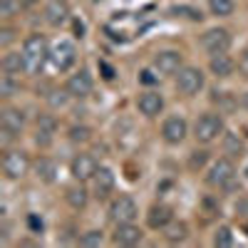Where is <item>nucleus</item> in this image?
Returning a JSON list of instances; mask_svg holds the SVG:
<instances>
[{
	"mask_svg": "<svg viewBox=\"0 0 248 248\" xmlns=\"http://www.w3.org/2000/svg\"><path fill=\"white\" fill-rule=\"evenodd\" d=\"M75 32H77V37H82V35H85V25H82V23H77V20H75Z\"/></svg>",
	"mask_w": 248,
	"mask_h": 248,
	"instance_id": "obj_39",
	"label": "nucleus"
},
{
	"mask_svg": "<svg viewBox=\"0 0 248 248\" xmlns=\"http://www.w3.org/2000/svg\"><path fill=\"white\" fill-rule=\"evenodd\" d=\"M28 154L25 152H17V149H10L5 156H3V174L8 179H23L28 174Z\"/></svg>",
	"mask_w": 248,
	"mask_h": 248,
	"instance_id": "obj_7",
	"label": "nucleus"
},
{
	"mask_svg": "<svg viewBox=\"0 0 248 248\" xmlns=\"http://www.w3.org/2000/svg\"><path fill=\"white\" fill-rule=\"evenodd\" d=\"M174 221V214H171V209L167 203H154L152 209H149V214H147V223H149V229H154V231H164L167 226Z\"/></svg>",
	"mask_w": 248,
	"mask_h": 248,
	"instance_id": "obj_17",
	"label": "nucleus"
},
{
	"mask_svg": "<svg viewBox=\"0 0 248 248\" xmlns=\"http://www.w3.org/2000/svg\"><path fill=\"white\" fill-rule=\"evenodd\" d=\"M201 45H203L206 52H211V55L226 52V50L231 47V32L226 30V28H211V30L203 32Z\"/></svg>",
	"mask_w": 248,
	"mask_h": 248,
	"instance_id": "obj_6",
	"label": "nucleus"
},
{
	"mask_svg": "<svg viewBox=\"0 0 248 248\" xmlns=\"http://www.w3.org/2000/svg\"><path fill=\"white\" fill-rule=\"evenodd\" d=\"M152 65H154V70L159 75H176L181 70V65H184V57L176 50H161V52L154 55Z\"/></svg>",
	"mask_w": 248,
	"mask_h": 248,
	"instance_id": "obj_9",
	"label": "nucleus"
},
{
	"mask_svg": "<svg viewBox=\"0 0 248 248\" xmlns=\"http://www.w3.org/2000/svg\"><path fill=\"white\" fill-rule=\"evenodd\" d=\"M238 70L248 77V50H246V52L241 55V60H238Z\"/></svg>",
	"mask_w": 248,
	"mask_h": 248,
	"instance_id": "obj_37",
	"label": "nucleus"
},
{
	"mask_svg": "<svg viewBox=\"0 0 248 248\" xmlns=\"http://www.w3.org/2000/svg\"><path fill=\"white\" fill-rule=\"evenodd\" d=\"M209 8H211L214 15L226 17V15L233 13V0H209Z\"/></svg>",
	"mask_w": 248,
	"mask_h": 248,
	"instance_id": "obj_26",
	"label": "nucleus"
},
{
	"mask_svg": "<svg viewBox=\"0 0 248 248\" xmlns=\"http://www.w3.org/2000/svg\"><path fill=\"white\" fill-rule=\"evenodd\" d=\"M57 132V122L52 114H40L37 117V132H35V144L37 147H47V144L52 141Z\"/></svg>",
	"mask_w": 248,
	"mask_h": 248,
	"instance_id": "obj_16",
	"label": "nucleus"
},
{
	"mask_svg": "<svg viewBox=\"0 0 248 248\" xmlns=\"http://www.w3.org/2000/svg\"><path fill=\"white\" fill-rule=\"evenodd\" d=\"M35 171H37V179L45 181V184H52L57 179V164L52 159H40L35 164Z\"/></svg>",
	"mask_w": 248,
	"mask_h": 248,
	"instance_id": "obj_23",
	"label": "nucleus"
},
{
	"mask_svg": "<svg viewBox=\"0 0 248 248\" xmlns=\"http://www.w3.org/2000/svg\"><path fill=\"white\" fill-rule=\"evenodd\" d=\"M45 20H47L52 28L65 25L67 20H70V8H67L65 0H50L47 8H45Z\"/></svg>",
	"mask_w": 248,
	"mask_h": 248,
	"instance_id": "obj_19",
	"label": "nucleus"
},
{
	"mask_svg": "<svg viewBox=\"0 0 248 248\" xmlns=\"http://www.w3.org/2000/svg\"><path fill=\"white\" fill-rule=\"evenodd\" d=\"M186 236H189V226H186L184 221H171L167 229H164V238H167L169 243H184Z\"/></svg>",
	"mask_w": 248,
	"mask_h": 248,
	"instance_id": "obj_22",
	"label": "nucleus"
},
{
	"mask_svg": "<svg viewBox=\"0 0 248 248\" xmlns=\"http://www.w3.org/2000/svg\"><path fill=\"white\" fill-rule=\"evenodd\" d=\"M114 184H117V176L109 167H99L97 174L92 176V186H94V196L97 199H107L112 191H114Z\"/></svg>",
	"mask_w": 248,
	"mask_h": 248,
	"instance_id": "obj_14",
	"label": "nucleus"
},
{
	"mask_svg": "<svg viewBox=\"0 0 248 248\" xmlns=\"http://www.w3.org/2000/svg\"><path fill=\"white\" fill-rule=\"evenodd\" d=\"M209 67L216 77L226 79V77H231L233 70H236V62L226 55V52H218V55H211V62H209Z\"/></svg>",
	"mask_w": 248,
	"mask_h": 248,
	"instance_id": "obj_20",
	"label": "nucleus"
},
{
	"mask_svg": "<svg viewBox=\"0 0 248 248\" xmlns=\"http://www.w3.org/2000/svg\"><path fill=\"white\" fill-rule=\"evenodd\" d=\"M236 209H238V214H241L243 218H248V196L238 201V206H236Z\"/></svg>",
	"mask_w": 248,
	"mask_h": 248,
	"instance_id": "obj_38",
	"label": "nucleus"
},
{
	"mask_svg": "<svg viewBox=\"0 0 248 248\" xmlns=\"http://www.w3.org/2000/svg\"><path fill=\"white\" fill-rule=\"evenodd\" d=\"M23 55L28 62V70L30 72H40L45 67V62L50 60V50L43 35H30L25 43H23Z\"/></svg>",
	"mask_w": 248,
	"mask_h": 248,
	"instance_id": "obj_1",
	"label": "nucleus"
},
{
	"mask_svg": "<svg viewBox=\"0 0 248 248\" xmlns=\"http://www.w3.org/2000/svg\"><path fill=\"white\" fill-rule=\"evenodd\" d=\"M87 201H90V194H87L85 186H72V189H67V203L72 209H77V211L85 209Z\"/></svg>",
	"mask_w": 248,
	"mask_h": 248,
	"instance_id": "obj_24",
	"label": "nucleus"
},
{
	"mask_svg": "<svg viewBox=\"0 0 248 248\" xmlns=\"http://www.w3.org/2000/svg\"><path fill=\"white\" fill-rule=\"evenodd\" d=\"M203 161H206V152H194V156H191V161H189V167L196 171V169L203 167Z\"/></svg>",
	"mask_w": 248,
	"mask_h": 248,
	"instance_id": "obj_33",
	"label": "nucleus"
},
{
	"mask_svg": "<svg viewBox=\"0 0 248 248\" xmlns=\"http://www.w3.org/2000/svg\"><path fill=\"white\" fill-rule=\"evenodd\" d=\"M203 72L199 67H181L176 75V90L186 97H194L203 90Z\"/></svg>",
	"mask_w": 248,
	"mask_h": 248,
	"instance_id": "obj_4",
	"label": "nucleus"
},
{
	"mask_svg": "<svg viewBox=\"0 0 248 248\" xmlns=\"http://www.w3.org/2000/svg\"><path fill=\"white\" fill-rule=\"evenodd\" d=\"M102 70H105V77H107V79H112V77H114V75H112V67H109V65H102Z\"/></svg>",
	"mask_w": 248,
	"mask_h": 248,
	"instance_id": "obj_40",
	"label": "nucleus"
},
{
	"mask_svg": "<svg viewBox=\"0 0 248 248\" xmlns=\"http://www.w3.org/2000/svg\"><path fill=\"white\" fill-rule=\"evenodd\" d=\"M169 13H171V15H186L189 20H201V17H203V15H201V10L189 8V5H176V8H171Z\"/></svg>",
	"mask_w": 248,
	"mask_h": 248,
	"instance_id": "obj_30",
	"label": "nucleus"
},
{
	"mask_svg": "<svg viewBox=\"0 0 248 248\" xmlns=\"http://www.w3.org/2000/svg\"><path fill=\"white\" fill-rule=\"evenodd\" d=\"M221 134H223V119H221L218 114H214V112L201 114V117L196 119V124H194V137H196V141H201V144H211V141H216Z\"/></svg>",
	"mask_w": 248,
	"mask_h": 248,
	"instance_id": "obj_2",
	"label": "nucleus"
},
{
	"mask_svg": "<svg viewBox=\"0 0 248 248\" xmlns=\"http://www.w3.org/2000/svg\"><path fill=\"white\" fill-rule=\"evenodd\" d=\"M137 216H139V206H137V201L129 194L117 196L112 201V206H109V218L114 223H127V221H134Z\"/></svg>",
	"mask_w": 248,
	"mask_h": 248,
	"instance_id": "obj_5",
	"label": "nucleus"
},
{
	"mask_svg": "<svg viewBox=\"0 0 248 248\" xmlns=\"http://www.w3.org/2000/svg\"><path fill=\"white\" fill-rule=\"evenodd\" d=\"M236 179V167L231 159H218L211 164L209 174H206V184L214 186V189H223V186H229L231 181Z\"/></svg>",
	"mask_w": 248,
	"mask_h": 248,
	"instance_id": "obj_3",
	"label": "nucleus"
},
{
	"mask_svg": "<svg viewBox=\"0 0 248 248\" xmlns=\"http://www.w3.org/2000/svg\"><path fill=\"white\" fill-rule=\"evenodd\" d=\"M13 40H15V30H10V28L0 30V45H3V47H8Z\"/></svg>",
	"mask_w": 248,
	"mask_h": 248,
	"instance_id": "obj_34",
	"label": "nucleus"
},
{
	"mask_svg": "<svg viewBox=\"0 0 248 248\" xmlns=\"http://www.w3.org/2000/svg\"><path fill=\"white\" fill-rule=\"evenodd\" d=\"M92 87H94V82H92V75L87 70H79V72H75L67 79V94L70 97H77V99L90 97L92 94Z\"/></svg>",
	"mask_w": 248,
	"mask_h": 248,
	"instance_id": "obj_13",
	"label": "nucleus"
},
{
	"mask_svg": "<svg viewBox=\"0 0 248 248\" xmlns=\"http://www.w3.org/2000/svg\"><path fill=\"white\" fill-rule=\"evenodd\" d=\"M23 70H28V62L23 52H5L3 55V72L8 75H20Z\"/></svg>",
	"mask_w": 248,
	"mask_h": 248,
	"instance_id": "obj_21",
	"label": "nucleus"
},
{
	"mask_svg": "<svg viewBox=\"0 0 248 248\" xmlns=\"http://www.w3.org/2000/svg\"><path fill=\"white\" fill-rule=\"evenodd\" d=\"M243 107H248V92L243 94Z\"/></svg>",
	"mask_w": 248,
	"mask_h": 248,
	"instance_id": "obj_41",
	"label": "nucleus"
},
{
	"mask_svg": "<svg viewBox=\"0 0 248 248\" xmlns=\"http://www.w3.org/2000/svg\"><path fill=\"white\" fill-rule=\"evenodd\" d=\"M97 169H99V164L92 154H77L70 164V171L77 181H90L97 174Z\"/></svg>",
	"mask_w": 248,
	"mask_h": 248,
	"instance_id": "obj_12",
	"label": "nucleus"
},
{
	"mask_svg": "<svg viewBox=\"0 0 248 248\" xmlns=\"http://www.w3.org/2000/svg\"><path fill=\"white\" fill-rule=\"evenodd\" d=\"M17 10V5L13 3V0H0V15L3 17H13Z\"/></svg>",
	"mask_w": 248,
	"mask_h": 248,
	"instance_id": "obj_32",
	"label": "nucleus"
},
{
	"mask_svg": "<svg viewBox=\"0 0 248 248\" xmlns=\"http://www.w3.org/2000/svg\"><path fill=\"white\" fill-rule=\"evenodd\" d=\"M137 107H139V112H141L144 117H156V114H161V109H164V97H161L159 92H154V90H147V92L139 94Z\"/></svg>",
	"mask_w": 248,
	"mask_h": 248,
	"instance_id": "obj_15",
	"label": "nucleus"
},
{
	"mask_svg": "<svg viewBox=\"0 0 248 248\" xmlns=\"http://www.w3.org/2000/svg\"><path fill=\"white\" fill-rule=\"evenodd\" d=\"M139 79L144 82V85H154V82H156V77H154V72H152V70H144V72L139 75Z\"/></svg>",
	"mask_w": 248,
	"mask_h": 248,
	"instance_id": "obj_36",
	"label": "nucleus"
},
{
	"mask_svg": "<svg viewBox=\"0 0 248 248\" xmlns=\"http://www.w3.org/2000/svg\"><path fill=\"white\" fill-rule=\"evenodd\" d=\"M223 149H226V154H231V156H238V154L243 152V144H241V139H238L236 134H226Z\"/></svg>",
	"mask_w": 248,
	"mask_h": 248,
	"instance_id": "obj_28",
	"label": "nucleus"
},
{
	"mask_svg": "<svg viewBox=\"0 0 248 248\" xmlns=\"http://www.w3.org/2000/svg\"><path fill=\"white\" fill-rule=\"evenodd\" d=\"M25 127V114L15 109V107H5L3 112H0V129L5 132H13V134H20Z\"/></svg>",
	"mask_w": 248,
	"mask_h": 248,
	"instance_id": "obj_18",
	"label": "nucleus"
},
{
	"mask_svg": "<svg viewBox=\"0 0 248 248\" xmlns=\"http://www.w3.org/2000/svg\"><path fill=\"white\" fill-rule=\"evenodd\" d=\"M28 226H30V231L40 233V231H43V226H45V223H43V218H37L35 214H30V216H28Z\"/></svg>",
	"mask_w": 248,
	"mask_h": 248,
	"instance_id": "obj_35",
	"label": "nucleus"
},
{
	"mask_svg": "<svg viewBox=\"0 0 248 248\" xmlns=\"http://www.w3.org/2000/svg\"><path fill=\"white\" fill-rule=\"evenodd\" d=\"M189 134V124H186L184 117H169L161 124V137L167 144H181Z\"/></svg>",
	"mask_w": 248,
	"mask_h": 248,
	"instance_id": "obj_11",
	"label": "nucleus"
},
{
	"mask_svg": "<svg viewBox=\"0 0 248 248\" xmlns=\"http://www.w3.org/2000/svg\"><path fill=\"white\" fill-rule=\"evenodd\" d=\"M102 241H105V236H102V231H87L85 236L79 238V243H82V246H87V248L102 246Z\"/></svg>",
	"mask_w": 248,
	"mask_h": 248,
	"instance_id": "obj_29",
	"label": "nucleus"
},
{
	"mask_svg": "<svg viewBox=\"0 0 248 248\" xmlns=\"http://www.w3.org/2000/svg\"><path fill=\"white\" fill-rule=\"evenodd\" d=\"M70 139L72 141H90L92 139V129L90 127H72L70 129Z\"/></svg>",
	"mask_w": 248,
	"mask_h": 248,
	"instance_id": "obj_31",
	"label": "nucleus"
},
{
	"mask_svg": "<svg viewBox=\"0 0 248 248\" xmlns=\"http://www.w3.org/2000/svg\"><path fill=\"white\" fill-rule=\"evenodd\" d=\"M25 3H28V5H32V3H37V0H25Z\"/></svg>",
	"mask_w": 248,
	"mask_h": 248,
	"instance_id": "obj_42",
	"label": "nucleus"
},
{
	"mask_svg": "<svg viewBox=\"0 0 248 248\" xmlns=\"http://www.w3.org/2000/svg\"><path fill=\"white\" fill-rule=\"evenodd\" d=\"M50 60H52V65L60 70V72H65L75 65V60H77V50L72 43H67V40H60V43L50 50Z\"/></svg>",
	"mask_w": 248,
	"mask_h": 248,
	"instance_id": "obj_8",
	"label": "nucleus"
},
{
	"mask_svg": "<svg viewBox=\"0 0 248 248\" xmlns=\"http://www.w3.org/2000/svg\"><path fill=\"white\" fill-rule=\"evenodd\" d=\"M144 233L139 226H134V221H127V223H114V233H112V243L117 246H137L141 243Z\"/></svg>",
	"mask_w": 248,
	"mask_h": 248,
	"instance_id": "obj_10",
	"label": "nucleus"
},
{
	"mask_svg": "<svg viewBox=\"0 0 248 248\" xmlns=\"http://www.w3.org/2000/svg\"><path fill=\"white\" fill-rule=\"evenodd\" d=\"M214 246H216V248H229V246H233V233H231L229 226H218V229H216V233H214Z\"/></svg>",
	"mask_w": 248,
	"mask_h": 248,
	"instance_id": "obj_25",
	"label": "nucleus"
},
{
	"mask_svg": "<svg viewBox=\"0 0 248 248\" xmlns=\"http://www.w3.org/2000/svg\"><path fill=\"white\" fill-rule=\"evenodd\" d=\"M17 82H15V75H3V77H0V94H3V97H13L15 92H17Z\"/></svg>",
	"mask_w": 248,
	"mask_h": 248,
	"instance_id": "obj_27",
	"label": "nucleus"
}]
</instances>
